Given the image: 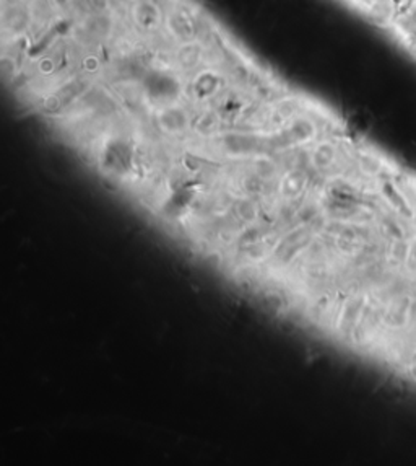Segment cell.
<instances>
[{
	"instance_id": "obj_1",
	"label": "cell",
	"mask_w": 416,
	"mask_h": 466,
	"mask_svg": "<svg viewBox=\"0 0 416 466\" xmlns=\"http://www.w3.org/2000/svg\"><path fill=\"white\" fill-rule=\"evenodd\" d=\"M346 126L234 33L200 34L138 100L101 181L205 250L272 240L322 202Z\"/></svg>"
}]
</instances>
